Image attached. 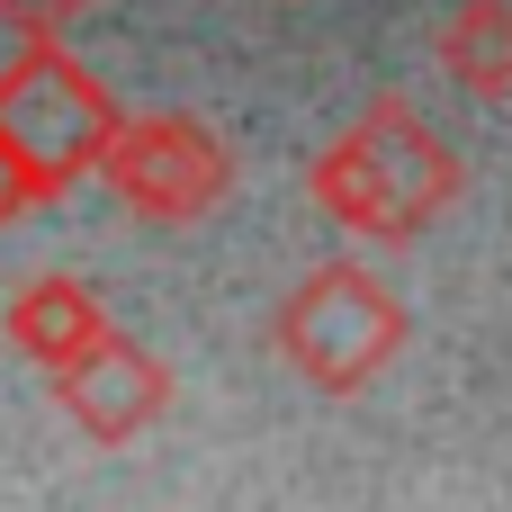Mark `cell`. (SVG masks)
Here are the masks:
<instances>
[{"mask_svg":"<svg viewBox=\"0 0 512 512\" xmlns=\"http://www.w3.org/2000/svg\"><path fill=\"white\" fill-rule=\"evenodd\" d=\"M54 378V405H63V423H81L99 450H126L144 423H162V405H171V369L135 342V333H99V342H81L63 369H45Z\"/></svg>","mask_w":512,"mask_h":512,"instance_id":"5b68a950","label":"cell"},{"mask_svg":"<svg viewBox=\"0 0 512 512\" xmlns=\"http://www.w3.org/2000/svg\"><path fill=\"white\" fill-rule=\"evenodd\" d=\"M0 333H9V351H27L36 369H63L81 342H99V333H108V306H99V288H90V279H72V270H36V279L9 297Z\"/></svg>","mask_w":512,"mask_h":512,"instance_id":"8992f818","label":"cell"},{"mask_svg":"<svg viewBox=\"0 0 512 512\" xmlns=\"http://www.w3.org/2000/svg\"><path fill=\"white\" fill-rule=\"evenodd\" d=\"M99 180L126 198V216L189 225V216H207L234 189V153H225L216 126H198L180 108H144V117H117V135L99 153Z\"/></svg>","mask_w":512,"mask_h":512,"instance_id":"277c9868","label":"cell"},{"mask_svg":"<svg viewBox=\"0 0 512 512\" xmlns=\"http://www.w3.org/2000/svg\"><path fill=\"white\" fill-rule=\"evenodd\" d=\"M81 9H99V0H0V27H18V36H63Z\"/></svg>","mask_w":512,"mask_h":512,"instance_id":"ba28073f","label":"cell"},{"mask_svg":"<svg viewBox=\"0 0 512 512\" xmlns=\"http://www.w3.org/2000/svg\"><path fill=\"white\" fill-rule=\"evenodd\" d=\"M414 342V315L405 297L369 270V261H324L306 270L279 315H270V351L315 387V396H360L369 378L396 369V351Z\"/></svg>","mask_w":512,"mask_h":512,"instance_id":"3957f363","label":"cell"},{"mask_svg":"<svg viewBox=\"0 0 512 512\" xmlns=\"http://www.w3.org/2000/svg\"><path fill=\"white\" fill-rule=\"evenodd\" d=\"M306 189L315 207L342 225V234H369V243H414L450 216L459 198V153L441 126H423L414 99H369L315 162H306Z\"/></svg>","mask_w":512,"mask_h":512,"instance_id":"6da1fadb","label":"cell"},{"mask_svg":"<svg viewBox=\"0 0 512 512\" xmlns=\"http://www.w3.org/2000/svg\"><path fill=\"white\" fill-rule=\"evenodd\" d=\"M117 117H126L117 90H108L81 54H63V36H27V45L0 63V144H9V162L27 171V198H36V207L63 198V189H81V180L99 171Z\"/></svg>","mask_w":512,"mask_h":512,"instance_id":"7a4b0ae2","label":"cell"},{"mask_svg":"<svg viewBox=\"0 0 512 512\" xmlns=\"http://www.w3.org/2000/svg\"><path fill=\"white\" fill-rule=\"evenodd\" d=\"M441 72L477 99H512V0H459L441 18Z\"/></svg>","mask_w":512,"mask_h":512,"instance_id":"52a82bcc","label":"cell"},{"mask_svg":"<svg viewBox=\"0 0 512 512\" xmlns=\"http://www.w3.org/2000/svg\"><path fill=\"white\" fill-rule=\"evenodd\" d=\"M27 207H36V198H27V171H18V162H9V144H0V225H9V216H27Z\"/></svg>","mask_w":512,"mask_h":512,"instance_id":"9c48e42d","label":"cell"}]
</instances>
